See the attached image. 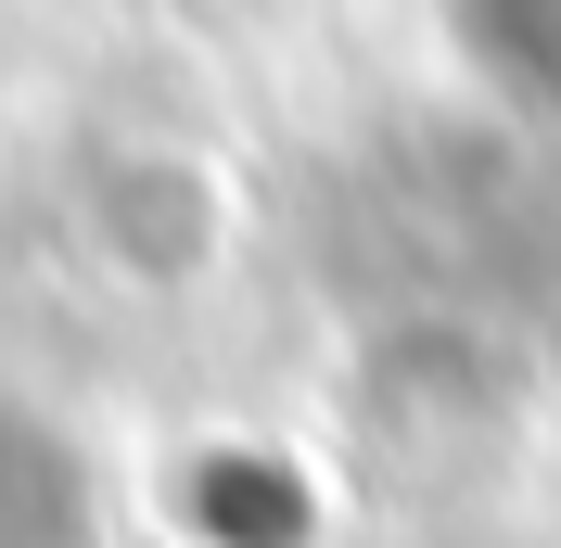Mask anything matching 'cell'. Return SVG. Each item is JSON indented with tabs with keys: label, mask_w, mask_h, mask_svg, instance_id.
Wrapping results in <instances>:
<instances>
[{
	"label": "cell",
	"mask_w": 561,
	"mask_h": 548,
	"mask_svg": "<svg viewBox=\"0 0 561 548\" xmlns=\"http://www.w3.org/2000/svg\"><path fill=\"white\" fill-rule=\"evenodd\" d=\"M77 536H90L77 459L38 434L26 409H0V548H77Z\"/></svg>",
	"instance_id": "obj_1"
}]
</instances>
